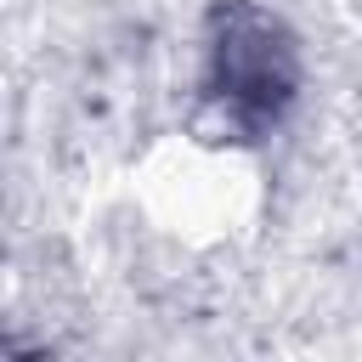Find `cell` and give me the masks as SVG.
<instances>
[{"instance_id":"cell-1","label":"cell","mask_w":362,"mask_h":362,"mask_svg":"<svg viewBox=\"0 0 362 362\" xmlns=\"http://www.w3.org/2000/svg\"><path fill=\"white\" fill-rule=\"evenodd\" d=\"M226 34L215 45V85L226 107L243 124L277 119V107L294 96V57L277 40V28L260 11H226Z\"/></svg>"}]
</instances>
